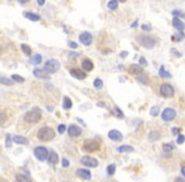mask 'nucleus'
<instances>
[{
    "instance_id": "nucleus-1",
    "label": "nucleus",
    "mask_w": 185,
    "mask_h": 182,
    "mask_svg": "<svg viewBox=\"0 0 185 182\" xmlns=\"http://www.w3.org/2000/svg\"><path fill=\"white\" fill-rule=\"evenodd\" d=\"M136 41L139 42L140 46H142L144 48H147V49H151L156 46V39L150 37V35H146V34H140L136 37Z\"/></svg>"
},
{
    "instance_id": "nucleus-2",
    "label": "nucleus",
    "mask_w": 185,
    "mask_h": 182,
    "mask_svg": "<svg viewBox=\"0 0 185 182\" xmlns=\"http://www.w3.org/2000/svg\"><path fill=\"white\" fill-rule=\"evenodd\" d=\"M42 118V111H41V109L38 107H34L32 109V110H29L25 115H24V120L27 123H38Z\"/></svg>"
},
{
    "instance_id": "nucleus-3",
    "label": "nucleus",
    "mask_w": 185,
    "mask_h": 182,
    "mask_svg": "<svg viewBox=\"0 0 185 182\" xmlns=\"http://www.w3.org/2000/svg\"><path fill=\"white\" fill-rule=\"evenodd\" d=\"M54 135H55L54 130L52 128H49V126H43L38 132V139L42 142H49L54 138Z\"/></svg>"
},
{
    "instance_id": "nucleus-4",
    "label": "nucleus",
    "mask_w": 185,
    "mask_h": 182,
    "mask_svg": "<svg viewBox=\"0 0 185 182\" xmlns=\"http://www.w3.org/2000/svg\"><path fill=\"white\" fill-rule=\"evenodd\" d=\"M100 148V142L97 139H88L83 144V149L87 152H95Z\"/></svg>"
},
{
    "instance_id": "nucleus-5",
    "label": "nucleus",
    "mask_w": 185,
    "mask_h": 182,
    "mask_svg": "<svg viewBox=\"0 0 185 182\" xmlns=\"http://www.w3.org/2000/svg\"><path fill=\"white\" fill-rule=\"evenodd\" d=\"M160 94L164 98H173L175 94V90L170 84H162L160 87Z\"/></svg>"
},
{
    "instance_id": "nucleus-6",
    "label": "nucleus",
    "mask_w": 185,
    "mask_h": 182,
    "mask_svg": "<svg viewBox=\"0 0 185 182\" xmlns=\"http://www.w3.org/2000/svg\"><path fill=\"white\" fill-rule=\"evenodd\" d=\"M59 67H61V65L57 60H49L44 65V70L47 72H52V74H55V72L59 70Z\"/></svg>"
},
{
    "instance_id": "nucleus-7",
    "label": "nucleus",
    "mask_w": 185,
    "mask_h": 182,
    "mask_svg": "<svg viewBox=\"0 0 185 182\" xmlns=\"http://www.w3.org/2000/svg\"><path fill=\"white\" fill-rule=\"evenodd\" d=\"M161 118L164 121H171L176 118V111L173 107H166L165 110L161 113Z\"/></svg>"
},
{
    "instance_id": "nucleus-8",
    "label": "nucleus",
    "mask_w": 185,
    "mask_h": 182,
    "mask_svg": "<svg viewBox=\"0 0 185 182\" xmlns=\"http://www.w3.org/2000/svg\"><path fill=\"white\" fill-rule=\"evenodd\" d=\"M48 149L45 148V147H37L35 149H34V156H35V158L38 159V161H41V162H43L44 159H47V157H48Z\"/></svg>"
},
{
    "instance_id": "nucleus-9",
    "label": "nucleus",
    "mask_w": 185,
    "mask_h": 182,
    "mask_svg": "<svg viewBox=\"0 0 185 182\" xmlns=\"http://www.w3.org/2000/svg\"><path fill=\"white\" fill-rule=\"evenodd\" d=\"M81 163L86 167H97L98 166V161L96 158H92L89 156H84L81 158Z\"/></svg>"
},
{
    "instance_id": "nucleus-10",
    "label": "nucleus",
    "mask_w": 185,
    "mask_h": 182,
    "mask_svg": "<svg viewBox=\"0 0 185 182\" xmlns=\"http://www.w3.org/2000/svg\"><path fill=\"white\" fill-rule=\"evenodd\" d=\"M33 74L35 77L38 79H43V80H49L50 76H49V72H47L45 70H42V68H34Z\"/></svg>"
},
{
    "instance_id": "nucleus-11",
    "label": "nucleus",
    "mask_w": 185,
    "mask_h": 182,
    "mask_svg": "<svg viewBox=\"0 0 185 182\" xmlns=\"http://www.w3.org/2000/svg\"><path fill=\"white\" fill-rule=\"evenodd\" d=\"M69 74H71V76L76 77V79H78V80L86 79V74H84L82 70H80V68H71V70H69Z\"/></svg>"
},
{
    "instance_id": "nucleus-12",
    "label": "nucleus",
    "mask_w": 185,
    "mask_h": 182,
    "mask_svg": "<svg viewBox=\"0 0 185 182\" xmlns=\"http://www.w3.org/2000/svg\"><path fill=\"white\" fill-rule=\"evenodd\" d=\"M80 41L82 42V44L89 46V44L92 43V34L88 33V32H83V33L80 35Z\"/></svg>"
},
{
    "instance_id": "nucleus-13",
    "label": "nucleus",
    "mask_w": 185,
    "mask_h": 182,
    "mask_svg": "<svg viewBox=\"0 0 185 182\" xmlns=\"http://www.w3.org/2000/svg\"><path fill=\"white\" fill-rule=\"evenodd\" d=\"M108 138H110V139H112V140H115V142H121V140L123 139L122 134H121L118 130H116V129L108 132Z\"/></svg>"
},
{
    "instance_id": "nucleus-14",
    "label": "nucleus",
    "mask_w": 185,
    "mask_h": 182,
    "mask_svg": "<svg viewBox=\"0 0 185 182\" xmlns=\"http://www.w3.org/2000/svg\"><path fill=\"white\" fill-rule=\"evenodd\" d=\"M173 25H174V28L178 29L179 32H183V30L185 29V24L183 23V20L180 19V18L176 16V15H175V18L173 19Z\"/></svg>"
},
{
    "instance_id": "nucleus-15",
    "label": "nucleus",
    "mask_w": 185,
    "mask_h": 182,
    "mask_svg": "<svg viewBox=\"0 0 185 182\" xmlns=\"http://www.w3.org/2000/svg\"><path fill=\"white\" fill-rule=\"evenodd\" d=\"M81 133H82V129L77 125H71L68 128V134L71 137H78V135H81Z\"/></svg>"
},
{
    "instance_id": "nucleus-16",
    "label": "nucleus",
    "mask_w": 185,
    "mask_h": 182,
    "mask_svg": "<svg viewBox=\"0 0 185 182\" xmlns=\"http://www.w3.org/2000/svg\"><path fill=\"white\" fill-rule=\"evenodd\" d=\"M76 175L78 177H81L82 180H91V172L88 170H84V168H80L76 171Z\"/></svg>"
},
{
    "instance_id": "nucleus-17",
    "label": "nucleus",
    "mask_w": 185,
    "mask_h": 182,
    "mask_svg": "<svg viewBox=\"0 0 185 182\" xmlns=\"http://www.w3.org/2000/svg\"><path fill=\"white\" fill-rule=\"evenodd\" d=\"M48 161H49V163L50 165H57L58 163V161H59V158H58V154L55 153L54 151H50L49 153H48Z\"/></svg>"
},
{
    "instance_id": "nucleus-18",
    "label": "nucleus",
    "mask_w": 185,
    "mask_h": 182,
    "mask_svg": "<svg viewBox=\"0 0 185 182\" xmlns=\"http://www.w3.org/2000/svg\"><path fill=\"white\" fill-rule=\"evenodd\" d=\"M82 68H83L84 71H92V68H93V63H92L91 60L86 58V60L82 61Z\"/></svg>"
},
{
    "instance_id": "nucleus-19",
    "label": "nucleus",
    "mask_w": 185,
    "mask_h": 182,
    "mask_svg": "<svg viewBox=\"0 0 185 182\" xmlns=\"http://www.w3.org/2000/svg\"><path fill=\"white\" fill-rule=\"evenodd\" d=\"M134 151L135 149H134V147H131V145H121V147L117 148V152H120V153H131Z\"/></svg>"
},
{
    "instance_id": "nucleus-20",
    "label": "nucleus",
    "mask_w": 185,
    "mask_h": 182,
    "mask_svg": "<svg viewBox=\"0 0 185 182\" xmlns=\"http://www.w3.org/2000/svg\"><path fill=\"white\" fill-rule=\"evenodd\" d=\"M159 138H160V133L156 132V130H151V132L149 133V135H147V139H149L150 142H155V140H157Z\"/></svg>"
},
{
    "instance_id": "nucleus-21",
    "label": "nucleus",
    "mask_w": 185,
    "mask_h": 182,
    "mask_svg": "<svg viewBox=\"0 0 185 182\" xmlns=\"http://www.w3.org/2000/svg\"><path fill=\"white\" fill-rule=\"evenodd\" d=\"M142 67H140V66H137V65H132V66H130V72L131 74H134V75H140V74H142Z\"/></svg>"
},
{
    "instance_id": "nucleus-22",
    "label": "nucleus",
    "mask_w": 185,
    "mask_h": 182,
    "mask_svg": "<svg viewBox=\"0 0 185 182\" xmlns=\"http://www.w3.org/2000/svg\"><path fill=\"white\" fill-rule=\"evenodd\" d=\"M30 62H32L33 65H38V63H41V62H42V56H41L39 53L33 54V56L30 57Z\"/></svg>"
},
{
    "instance_id": "nucleus-23",
    "label": "nucleus",
    "mask_w": 185,
    "mask_h": 182,
    "mask_svg": "<svg viewBox=\"0 0 185 182\" xmlns=\"http://www.w3.org/2000/svg\"><path fill=\"white\" fill-rule=\"evenodd\" d=\"M13 140L15 142V143H18V144H28V139L27 138H24V137H20V135H15L14 138H13Z\"/></svg>"
},
{
    "instance_id": "nucleus-24",
    "label": "nucleus",
    "mask_w": 185,
    "mask_h": 182,
    "mask_svg": "<svg viewBox=\"0 0 185 182\" xmlns=\"http://www.w3.org/2000/svg\"><path fill=\"white\" fill-rule=\"evenodd\" d=\"M27 18H29L30 20H33V22H38V20H41V16L38 15V14H33V13H25L24 14Z\"/></svg>"
},
{
    "instance_id": "nucleus-25",
    "label": "nucleus",
    "mask_w": 185,
    "mask_h": 182,
    "mask_svg": "<svg viewBox=\"0 0 185 182\" xmlns=\"http://www.w3.org/2000/svg\"><path fill=\"white\" fill-rule=\"evenodd\" d=\"M159 75H160L161 77H164V79H170V77H171V75L169 74V72H168V71H165L164 66L160 67V70H159Z\"/></svg>"
},
{
    "instance_id": "nucleus-26",
    "label": "nucleus",
    "mask_w": 185,
    "mask_h": 182,
    "mask_svg": "<svg viewBox=\"0 0 185 182\" xmlns=\"http://www.w3.org/2000/svg\"><path fill=\"white\" fill-rule=\"evenodd\" d=\"M117 7H118V2H117V0H111V2H108V4H107V8L110 10H116Z\"/></svg>"
},
{
    "instance_id": "nucleus-27",
    "label": "nucleus",
    "mask_w": 185,
    "mask_h": 182,
    "mask_svg": "<svg viewBox=\"0 0 185 182\" xmlns=\"http://www.w3.org/2000/svg\"><path fill=\"white\" fill-rule=\"evenodd\" d=\"M63 107H64V109H71V107H72V101H71V99L67 98V96H64V99H63Z\"/></svg>"
},
{
    "instance_id": "nucleus-28",
    "label": "nucleus",
    "mask_w": 185,
    "mask_h": 182,
    "mask_svg": "<svg viewBox=\"0 0 185 182\" xmlns=\"http://www.w3.org/2000/svg\"><path fill=\"white\" fill-rule=\"evenodd\" d=\"M112 114L116 115V116H118V118H123V113L121 111V109L117 107V106H115V107L112 109Z\"/></svg>"
},
{
    "instance_id": "nucleus-29",
    "label": "nucleus",
    "mask_w": 185,
    "mask_h": 182,
    "mask_svg": "<svg viewBox=\"0 0 185 182\" xmlns=\"http://www.w3.org/2000/svg\"><path fill=\"white\" fill-rule=\"evenodd\" d=\"M20 48H22V51H23L25 54H28V56H29V54H32V48H30L28 44H22Z\"/></svg>"
},
{
    "instance_id": "nucleus-30",
    "label": "nucleus",
    "mask_w": 185,
    "mask_h": 182,
    "mask_svg": "<svg viewBox=\"0 0 185 182\" xmlns=\"http://www.w3.org/2000/svg\"><path fill=\"white\" fill-rule=\"evenodd\" d=\"M162 149H164V152H173L174 145H173V144H170V143L164 144V145H162Z\"/></svg>"
},
{
    "instance_id": "nucleus-31",
    "label": "nucleus",
    "mask_w": 185,
    "mask_h": 182,
    "mask_svg": "<svg viewBox=\"0 0 185 182\" xmlns=\"http://www.w3.org/2000/svg\"><path fill=\"white\" fill-rule=\"evenodd\" d=\"M115 171H116V166L115 165H110L107 167V175H110V176H112L115 173Z\"/></svg>"
},
{
    "instance_id": "nucleus-32",
    "label": "nucleus",
    "mask_w": 185,
    "mask_h": 182,
    "mask_svg": "<svg viewBox=\"0 0 185 182\" xmlns=\"http://www.w3.org/2000/svg\"><path fill=\"white\" fill-rule=\"evenodd\" d=\"M137 81H140L142 84H147L149 82V79H147L146 76H144L142 74H140V75H137Z\"/></svg>"
},
{
    "instance_id": "nucleus-33",
    "label": "nucleus",
    "mask_w": 185,
    "mask_h": 182,
    "mask_svg": "<svg viewBox=\"0 0 185 182\" xmlns=\"http://www.w3.org/2000/svg\"><path fill=\"white\" fill-rule=\"evenodd\" d=\"M93 86H95L96 89H102V86H103L102 80H101V79H96L95 82H93Z\"/></svg>"
},
{
    "instance_id": "nucleus-34",
    "label": "nucleus",
    "mask_w": 185,
    "mask_h": 182,
    "mask_svg": "<svg viewBox=\"0 0 185 182\" xmlns=\"http://www.w3.org/2000/svg\"><path fill=\"white\" fill-rule=\"evenodd\" d=\"M150 114H151L153 116H156V115L159 114V106H153L151 110H150Z\"/></svg>"
},
{
    "instance_id": "nucleus-35",
    "label": "nucleus",
    "mask_w": 185,
    "mask_h": 182,
    "mask_svg": "<svg viewBox=\"0 0 185 182\" xmlns=\"http://www.w3.org/2000/svg\"><path fill=\"white\" fill-rule=\"evenodd\" d=\"M11 80H14V81H16V82H23V81H24V79H23L22 76H19V75H13V76H11Z\"/></svg>"
},
{
    "instance_id": "nucleus-36",
    "label": "nucleus",
    "mask_w": 185,
    "mask_h": 182,
    "mask_svg": "<svg viewBox=\"0 0 185 182\" xmlns=\"http://www.w3.org/2000/svg\"><path fill=\"white\" fill-rule=\"evenodd\" d=\"M0 84H4V85L10 86V85H11V81L8 80V79H5V77H0Z\"/></svg>"
},
{
    "instance_id": "nucleus-37",
    "label": "nucleus",
    "mask_w": 185,
    "mask_h": 182,
    "mask_svg": "<svg viewBox=\"0 0 185 182\" xmlns=\"http://www.w3.org/2000/svg\"><path fill=\"white\" fill-rule=\"evenodd\" d=\"M16 181H29V177H25L23 175H16Z\"/></svg>"
},
{
    "instance_id": "nucleus-38",
    "label": "nucleus",
    "mask_w": 185,
    "mask_h": 182,
    "mask_svg": "<svg viewBox=\"0 0 185 182\" xmlns=\"http://www.w3.org/2000/svg\"><path fill=\"white\" fill-rule=\"evenodd\" d=\"M184 140H185V137H184L183 134L178 135V139H176V143H178V144H183V143H184Z\"/></svg>"
},
{
    "instance_id": "nucleus-39",
    "label": "nucleus",
    "mask_w": 185,
    "mask_h": 182,
    "mask_svg": "<svg viewBox=\"0 0 185 182\" xmlns=\"http://www.w3.org/2000/svg\"><path fill=\"white\" fill-rule=\"evenodd\" d=\"M58 132H59L61 134L66 132V125H64V124H61V125H58Z\"/></svg>"
},
{
    "instance_id": "nucleus-40",
    "label": "nucleus",
    "mask_w": 185,
    "mask_h": 182,
    "mask_svg": "<svg viewBox=\"0 0 185 182\" xmlns=\"http://www.w3.org/2000/svg\"><path fill=\"white\" fill-rule=\"evenodd\" d=\"M6 120V116H5V114H3V113H0V125L2 124H4V121Z\"/></svg>"
},
{
    "instance_id": "nucleus-41",
    "label": "nucleus",
    "mask_w": 185,
    "mask_h": 182,
    "mask_svg": "<svg viewBox=\"0 0 185 182\" xmlns=\"http://www.w3.org/2000/svg\"><path fill=\"white\" fill-rule=\"evenodd\" d=\"M173 14H174V15H178V16H185V14H183L180 10H173Z\"/></svg>"
},
{
    "instance_id": "nucleus-42",
    "label": "nucleus",
    "mask_w": 185,
    "mask_h": 182,
    "mask_svg": "<svg viewBox=\"0 0 185 182\" xmlns=\"http://www.w3.org/2000/svg\"><path fill=\"white\" fill-rule=\"evenodd\" d=\"M62 165H63V167H68V166H69V162H68V159H66V158H64V159L62 161Z\"/></svg>"
},
{
    "instance_id": "nucleus-43",
    "label": "nucleus",
    "mask_w": 185,
    "mask_h": 182,
    "mask_svg": "<svg viewBox=\"0 0 185 182\" xmlns=\"http://www.w3.org/2000/svg\"><path fill=\"white\" fill-rule=\"evenodd\" d=\"M68 46L72 48H77V43H75V42H68Z\"/></svg>"
},
{
    "instance_id": "nucleus-44",
    "label": "nucleus",
    "mask_w": 185,
    "mask_h": 182,
    "mask_svg": "<svg viewBox=\"0 0 185 182\" xmlns=\"http://www.w3.org/2000/svg\"><path fill=\"white\" fill-rule=\"evenodd\" d=\"M6 147H8V148L10 147V135H9V134L6 135Z\"/></svg>"
},
{
    "instance_id": "nucleus-45",
    "label": "nucleus",
    "mask_w": 185,
    "mask_h": 182,
    "mask_svg": "<svg viewBox=\"0 0 185 182\" xmlns=\"http://www.w3.org/2000/svg\"><path fill=\"white\" fill-rule=\"evenodd\" d=\"M146 63H147V62H146V60H145L144 57H141V58H140V65H142V66H144V65H146Z\"/></svg>"
},
{
    "instance_id": "nucleus-46",
    "label": "nucleus",
    "mask_w": 185,
    "mask_h": 182,
    "mask_svg": "<svg viewBox=\"0 0 185 182\" xmlns=\"http://www.w3.org/2000/svg\"><path fill=\"white\" fill-rule=\"evenodd\" d=\"M171 52H173V53H174V54H175V56H178V57H180V56H181V54H180V53H179V52H176V49H174V48H173V49H171Z\"/></svg>"
},
{
    "instance_id": "nucleus-47",
    "label": "nucleus",
    "mask_w": 185,
    "mask_h": 182,
    "mask_svg": "<svg viewBox=\"0 0 185 182\" xmlns=\"http://www.w3.org/2000/svg\"><path fill=\"white\" fill-rule=\"evenodd\" d=\"M142 29H144V30H150L151 27H150V25H142Z\"/></svg>"
},
{
    "instance_id": "nucleus-48",
    "label": "nucleus",
    "mask_w": 185,
    "mask_h": 182,
    "mask_svg": "<svg viewBox=\"0 0 185 182\" xmlns=\"http://www.w3.org/2000/svg\"><path fill=\"white\" fill-rule=\"evenodd\" d=\"M178 133H179V129H178V128H173V134L176 135Z\"/></svg>"
},
{
    "instance_id": "nucleus-49",
    "label": "nucleus",
    "mask_w": 185,
    "mask_h": 182,
    "mask_svg": "<svg viewBox=\"0 0 185 182\" xmlns=\"http://www.w3.org/2000/svg\"><path fill=\"white\" fill-rule=\"evenodd\" d=\"M180 172H181V175H183V176L185 177V166H183V167H181V170H180Z\"/></svg>"
},
{
    "instance_id": "nucleus-50",
    "label": "nucleus",
    "mask_w": 185,
    "mask_h": 182,
    "mask_svg": "<svg viewBox=\"0 0 185 182\" xmlns=\"http://www.w3.org/2000/svg\"><path fill=\"white\" fill-rule=\"evenodd\" d=\"M44 3H45V0H38V4L39 5H44Z\"/></svg>"
},
{
    "instance_id": "nucleus-51",
    "label": "nucleus",
    "mask_w": 185,
    "mask_h": 182,
    "mask_svg": "<svg viewBox=\"0 0 185 182\" xmlns=\"http://www.w3.org/2000/svg\"><path fill=\"white\" fill-rule=\"evenodd\" d=\"M29 2V0H19V3H22V4H27Z\"/></svg>"
},
{
    "instance_id": "nucleus-52",
    "label": "nucleus",
    "mask_w": 185,
    "mask_h": 182,
    "mask_svg": "<svg viewBox=\"0 0 185 182\" xmlns=\"http://www.w3.org/2000/svg\"><path fill=\"white\" fill-rule=\"evenodd\" d=\"M127 56V52H122L121 53V57H126Z\"/></svg>"
},
{
    "instance_id": "nucleus-53",
    "label": "nucleus",
    "mask_w": 185,
    "mask_h": 182,
    "mask_svg": "<svg viewBox=\"0 0 185 182\" xmlns=\"http://www.w3.org/2000/svg\"><path fill=\"white\" fill-rule=\"evenodd\" d=\"M117 2H120V3H125L126 0H117Z\"/></svg>"
}]
</instances>
